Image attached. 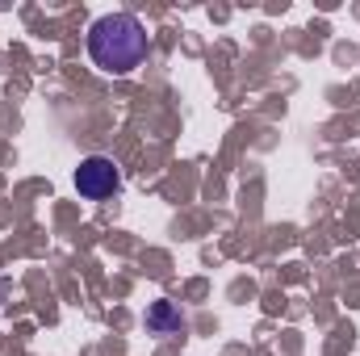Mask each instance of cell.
<instances>
[{
  "mask_svg": "<svg viewBox=\"0 0 360 356\" xmlns=\"http://www.w3.org/2000/svg\"><path fill=\"white\" fill-rule=\"evenodd\" d=\"M184 327H188V319H184V310L176 302L160 298V302L147 306V331L151 336H184Z\"/></svg>",
  "mask_w": 360,
  "mask_h": 356,
  "instance_id": "cell-3",
  "label": "cell"
},
{
  "mask_svg": "<svg viewBox=\"0 0 360 356\" xmlns=\"http://www.w3.org/2000/svg\"><path fill=\"white\" fill-rule=\"evenodd\" d=\"M76 189L89 201H105V197H113L122 189V172H117V164L109 155H89L76 168Z\"/></svg>",
  "mask_w": 360,
  "mask_h": 356,
  "instance_id": "cell-2",
  "label": "cell"
},
{
  "mask_svg": "<svg viewBox=\"0 0 360 356\" xmlns=\"http://www.w3.org/2000/svg\"><path fill=\"white\" fill-rule=\"evenodd\" d=\"M147 51H151V42L134 13H105L89 25V55L109 76H130L147 59Z\"/></svg>",
  "mask_w": 360,
  "mask_h": 356,
  "instance_id": "cell-1",
  "label": "cell"
}]
</instances>
